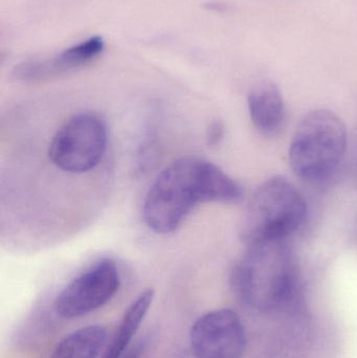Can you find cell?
I'll use <instances>...</instances> for the list:
<instances>
[{"label":"cell","mask_w":357,"mask_h":358,"mask_svg":"<svg viewBox=\"0 0 357 358\" xmlns=\"http://www.w3.org/2000/svg\"><path fill=\"white\" fill-rule=\"evenodd\" d=\"M347 148V129L335 113L312 111L300 122L289 147V164L298 178H327L339 166Z\"/></svg>","instance_id":"277c9868"},{"label":"cell","mask_w":357,"mask_h":358,"mask_svg":"<svg viewBox=\"0 0 357 358\" xmlns=\"http://www.w3.org/2000/svg\"><path fill=\"white\" fill-rule=\"evenodd\" d=\"M231 287L245 306L270 313L293 304L300 294L297 257L286 240L247 244L231 271Z\"/></svg>","instance_id":"7a4b0ae2"},{"label":"cell","mask_w":357,"mask_h":358,"mask_svg":"<svg viewBox=\"0 0 357 358\" xmlns=\"http://www.w3.org/2000/svg\"><path fill=\"white\" fill-rule=\"evenodd\" d=\"M191 348L195 358H242L247 334L240 317L231 309L209 311L193 324Z\"/></svg>","instance_id":"52a82bcc"},{"label":"cell","mask_w":357,"mask_h":358,"mask_svg":"<svg viewBox=\"0 0 357 358\" xmlns=\"http://www.w3.org/2000/svg\"><path fill=\"white\" fill-rule=\"evenodd\" d=\"M207 6H210L212 10H224V6L220 3H210L207 4Z\"/></svg>","instance_id":"5bb4252c"},{"label":"cell","mask_w":357,"mask_h":358,"mask_svg":"<svg viewBox=\"0 0 357 358\" xmlns=\"http://www.w3.org/2000/svg\"><path fill=\"white\" fill-rule=\"evenodd\" d=\"M108 334L101 325L80 328L65 336L50 358H96L106 344Z\"/></svg>","instance_id":"30bf717a"},{"label":"cell","mask_w":357,"mask_h":358,"mask_svg":"<svg viewBox=\"0 0 357 358\" xmlns=\"http://www.w3.org/2000/svg\"><path fill=\"white\" fill-rule=\"evenodd\" d=\"M307 203L301 192L286 178L264 181L252 196L241 227L245 243L287 240L303 224Z\"/></svg>","instance_id":"3957f363"},{"label":"cell","mask_w":357,"mask_h":358,"mask_svg":"<svg viewBox=\"0 0 357 358\" xmlns=\"http://www.w3.org/2000/svg\"><path fill=\"white\" fill-rule=\"evenodd\" d=\"M249 117L258 131L275 136L285 121V104L278 86L272 82H260L247 96Z\"/></svg>","instance_id":"ba28073f"},{"label":"cell","mask_w":357,"mask_h":358,"mask_svg":"<svg viewBox=\"0 0 357 358\" xmlns=\"http://www.w3.org/2000/svg\"><path fill=\"white\" fill-rule=\"evenodd\" d=\"M107 140L106 123L100 115L78 113L52 136L48 159L52 165L67 173H86L102 161Z\"/></svg>","instance_id":"5b68a950"},{"label":"cell","mask_w":357,"mask_h":358,"mask_svg":"<svg viewBox=\"0 0 357 358\" xmlns=\"http://www.w3.org/2000/svg\"><path fill=\"white\" fill-rule=\"evenodd\" d=\"M224 123L221 121H214L207 128V143L209 146H217L224 140Z\"/></svg>","instance_id":"7c38bea8"},{"label":"cell","mask_w":357,"mask_h":358,"mask_svg":"<svg viewBox=\"0 0 357 358\" xmlns=\"http://www.w3.org/2000/svg\"><path fill=\"white\" fill-rule=\"evenodd\" d=\"M121 286L119 267L112 259H102L71 280L54 301V310L63 319H77L110 302Z\"/></svg>","instance_id":"8992f818"},{"label":"cell","mask_w":357,"mask_h":358,"mask_svg":"<svg viewBox=\"0 0 357 358\" xmlns=\"http://www.w3.org/2000/svg\"><path fill=\"white\" fill-rule=\"evenodd\" d=\"M153 300L154 290L149 288L140 292V296L130 304L103 358H122L127 352L133 344L134 336L138 334Z\"/></svg>","instance_id":"9c48e42d"},{"label":"cell","mask_w":357,"mask_h":358,"mask_svg":"<svg viewBox=\"0 0 357 358\" xmlns=\"http://www.w3.org/2000/svg\"><path fill=\"white\" fill-rule=\"evenodd\" d=\"M104 46L103 38L94 36L86 41L67 48L56 58L44 61L48 79L87 64L103 52Z\"/></svg>","instance_id":"8fae6325"},{"label":"cell","mask_w":357,"mask_h":358,"mask_svg":"<svg viewBox=\"0 0 357 358\" xmlns=\"http://www.w3.org/2000/svg\"><path fill=\"white\" fill-rule=\"evenodd\" d=\"M148 343L146 338H140L131 345L122 358H144L148 349Z\"/></svg>","instance_id":"4fadbf2b"},{"label":"cell","mask_w":357,"mask_h":358,"mask_svg":"<svg viewBox=\"0 0 357 358\" xmlns=\"http://www.w3.org/2000/svg\"><path fill=\"white\" fill-rule=\"evenodd\" d=\"M240 185L218 166L184 157L168 166L151 185L143 206L147 227L156 234L173 233L198 203L237 202Z\"/></svg>","instance_id":"6da1fadb"}]
</instances>
